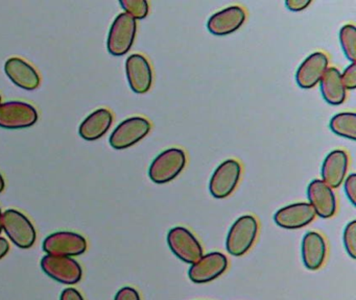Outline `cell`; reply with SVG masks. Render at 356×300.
Returning a JSON list of instances; mask_svg holds the SVG:
<instances>
[{
	"instance_id": "6da1fadb",
	"label": "cell",
	"mask_w": 356,
	"mask_h": 300,
	"mask_svg": "<svg viewBox=\"0 0 356 300\" xmlns=\"http://www.w3.org/2000/svg\"><path fill=\"white\" fill-rule=\"evenodd\" d=\"M186 162V153L182 148H168L154 158L149 165V177L157 185L170 183L184 170Z\"/></svg>"
},
{
	"instance_id": "7a4b0ae2",
	"label": "cell",
	"mask_w": 356,
	"mask_h": 300,
	"mask_svg": "<svg viewBox=\"0 0 356 300\" xmlns=\"http://www.w3.org/2000/svg\"><path fill=\"white\" fill-rule=\"evenodd\" d=\"M259 225L252 215L239 217L229 229L226 249L231 256H243L251 249L257 238Z\"/></svg>"
},
{
	"instance_id": "3957f363",
	"label": "cell",
	"mask_w": 356,
	"mask_h": 300,
	"mask_svg": "<svg viewBox=\"0 0 356 300\" xmlns=\"http://www.w3.org/2000/svg\"><path fill=\"white\" fill-rule=\"evenodd\" d=\"M136 33L137 21L126 12L118 15L110 27L107 39L108 51L114 56L128 53L134 44Z\"/></svg>"
},
{
	"instance_id": "277c9868",
	"label": "cell",
	"mask_w": 356,
	"mask_h": 300,
	"mask_svg": "<svg viewBox=\"0 0 356 300\" xmlns=\"http://www.w3.org/2000/svg\"><path fill=\"white\" fill-rule=\"evenodd\" d=\"M3 231L11 242L22 249L32 247L36 242V229L30 219L13 208L3 212Z\"/></svg>"
},
{
	"instance_id": "5b68a950",
	"label": "cell",
	"mask_w": 356,
	"mask_h": 300,
	"mask_svg": "<svg viewBox=\"0 0 356 300\" xmlns=\"http://www.w3.org/2000/svg\"><path fill=\"white\" fill-rule=\"evenodd\" d=\"M151 129V122L145 117H131L114 129L109 138L110 145L116 150L127 149L145 139Z\"/></svg>"
},
{
	"instance_id": "8992f818",
	"label": "cell",
	"mask_w": 356,
	"mask_h": 300,
	"mask_svg": "<svg viewBox=\"0 0 356 300\" xmlns=\"http://www.w3.org/2000/svg\"><path fill=\"white\" fill-rule=\"evenodd\" d=\"M241 162L234 158L224 160L216 167L209 181V192L216 199L229 197L241 181Z\"/></svg>"
},
{
	"instance_id": "52a82bcc",
	"label": "cell",
	"mask_w": 356,
	"mask_h": 300,
	"mask_svg": "<svg viewBox=\"0 0 356 300\" xmlns=\"http://www.w3.org/2000/svg\"><path fill=\"white\" fill-rule=\"evenodd\" d=\"M166 240L172 253L186 264H195L203 256V247L199 240L185 227H172Z\"/></svg>"
},
{
	"instance_id": "ba28073f",
	"label": "cell",
	"mask_w": 356,
	"mask_h": 300,
	"mask_svg": "<svg viewBox=\"0 0 356 300\" xmlns=\"http://www.w3.org/2000/svg\"><path fill=\"white\" fill-rule=\"evenodd\" d=\"M43 272L63 285H76L82 279L80 264L70 256L47 254L40 262Z\"/></svg>"
},
{
	"instance_id": "9c48e42d",
	"label": "cell",
	"mask_w": 356,
	"mask_h": 300,
	"mask_svg": "<svg viewBox=\"0 0 356 300\" xmlns=\"http://www.w3.org/2000/svg\"><path fill=\"white\" fill-rule=\"evenodd\" d=\"M38 121V112L32 104L24 101L0 103V127L22 129L33 126Z\"/></svg>"
},
{
	"instance_id": "30bf717a",
	"label": "cell",
	"mask_w": 356,
	"mask_h": 300,
	"mask_svg": "<svg viewBox=\"0 0 356 300\" xmlns=\"http://www.w3.org/2000/svg\"><path fill=\"white\" fill-rule=\"evenodd\" d=\"M43 250L51 256H78L87 249V241L80 233L57 231L45 238Z\"/></svg>"
},
{
	"instance_id": "8fae6325",
	"label": "cell",
	"mask_w": 356,
	"mask_h": 300,
	"mask_svg": "<svg viewBox=\"0 0 356 300\" xmlns=\"http://www.w3.org/2000/svg\"><path fill=\"white\" fill-rule=\"evenodd\" d=\"M228 265V258L222 252L214 251L203 254L189 268V279L195 283H210L224 274Z\"/></svg>"
},
{
	"instance_id": "7c38bea8",
	"label": "cell",
	"mask_w": 356,
	"mask_h": 300,
	"mask_svg": "<svg viewBox=\"0 0 356 300\" xmlns=\"http://www.w3.org/2000/svg\"><path fill=\"white\" fill-rule=\"evenodd\" d=\"M126 74L131 90L136 94H145L153 83V69L143 54H131L126 60Z\"/></svg>"
},
{
	"instance_id": "4fadbf2b",
	"label": "cell",
	"mask_w": 356,
	"mask_h": 300,
	"mask_svg": "<svg viewBox=\"0 0 356 300\" xmlns=\"http://www.w3.org/2000/svg\"><path fill=\"white\" fill-rule=\"evenodd\" d=\"M308 203L312 206L316 216L329 219L334 216L337 210V200L333 189L322 179H314L307 187Z\"/></svg>"
},
{
	"instance_id": "5bb4252c",
	"label": "cell",
	"mask_w": 356,
	"mask_h": 300,
	"mask_svg": "<svg viewBox=\"0 0 356 300\" xmlns=\"http://www.w3.org/2000/svg\"><path fill=\"white\" fill-rule=\"evenodd\" d=\"M328 67L329 60L326 53L322 51L314 52L298 67L296 83L302 89H312L320 83Z\"/></svg>"
},
{
	"instance_id": "9a60e30c",
	"label": "cell",
	"mask_w": 356,
	"mask_h": 300,
	"mask_svg": "<svg viewBox=\"0 0 356 300\" xmlns=\"http://www.w3.org/2000/svg\"><path fill=\"white\" fill-rule=\"evenodd\" d=\"M316 217V212L308 202H298L279 208L275 212L274 221L281 228L298 229L307 226Z\"/></svg>"
},
{
	"instance_id": "2e32d148",
	"label": "cell",
	"mask_w": 356,
	"mask_h": 300,
	"mask_svg": "<svg viewBox=\"0 0 356 300\" xmlns=\"http://www.w3.org/2000/svg\"><path fill=\"white\" fill-rule=\"evenodd\" d=\"M247 19V12L239 6H231L208 19L207 28L214 35H228L238 31Z\"/></svg>"
},
{
	"instance_id": "e0dca14e",
	"label": "cell",
	"mask_w": 356,
	"mask_h": 300,
	"mask_svg": "<svg viewBox=\"0 0 356 300\" xmlns=\"http://www.w3.org/2000/svg\"><path fill=\"white\" fill-rule=\"evenodd\" d=\"M349 168V156L343 149H334L327 154L321 168L322 181L331 189H337L345 181Z\"/></svg>"
},
{
	"instance_id": "ac0fdd59",
	"label": "cell",
	"mask_w": 356,
	"mask_h": 300,
	"mask_svg": "<svg viewBox=\"0 0 356 300\" xmlns=\"http://www.w3.org/2000/svg\"><path fill=\"white\" fill-rule=\"evenodd\" d=\"M301 256L306 269L318 270L324 265L327 256V243L324 237L316 231L306 233L302 239Z\"/></svg>"
},
{
	"instance_id": "d6986e66",
	"label": "cell",
	"mask_w": 356,
	"mask_h": 300,
	"mask_svg": "<svg viewBox=\"0 0 356 300\" xmlns=\"http://www.w3.org/2000/svg\"><path fill=\"white\" fill-rule=\"evenodd\" d=\"M5 72L13 83L26 91H34L40 85L36 69L22 58H9L5 64Z\"/></svg>"
},
{
	"instance_id": "ffe728a7",
	"label": "cell",
	"mask_w": 356,
	"mask_h": 300,
	"mask_svg": "<svg viewBox=\"0 0 356 300\" xmlns=\"http://www.w3.org/2000/svg\"><path fill=\"white\" fill-rule=\"evenodd\" d=\"M113 122V115L107 108H99L91 112L81 123L79 133L86 141H95L101 139L109 131Z\"/></svg>"
},
{
	"instance_id": "44dd1931",
	"label": "cell",
	"mask_w": 356,
	"mask_h": 300,
	"mask_svg": "<svg viewBox=\"0 0 356 300\" xmlns=\"http://www.w3.org/2000/svg\"><path fill=\"white\" fill-rule=\"evenodd\" d=\"M321 94L327 103L339 106L347 98V90L341 83V72L335 67H328L320 81Z\"/></svg>"
},
{
	"instance_id": "7402d4cb",
	"label": "cell",
	"mask_w": 356,
	"mask_h": 300,
	"mask_svg": "<svg viewBox=\"0 0 356 300\" xmlns=\"http://www.w3.org/2000/svg\"><path fill=\"white\" fill-rule=\"evenodd\" d=\"M329 128L333 133L345 139L356 140V114L353 112H339L331 118Z\"/></svg>"
},
{
	"instance_id": "603a6c76",
	"label": "cell",
	"mask_w": 356,
	"mask_h": 300,
	"mask_svg": "<svg viewBox=\"0 0 356 300\" xmlns=\"http://www.w3.org/2000/svg\"><path fill=\"white\" fill-rule=\"evenodd\" d=\"M339 43L347 60L356 62V28L353 24H346L339 29Z\"/></svg>"
},
{
	"instance_id": "cb8c5ba5",
	"label": "cell",
	"mask_w": 356,
	"mask_h": 300,
	"mask_svg": "<svg viewBox=\"0 0 356 300\" xmlns=\"http://www.w3.org/2000/svg\"><path fill=\"white\" fill-rule=\"evenodd\" d=\"M120 4L124 12L136 21L143 20L149 15V4L145 0H120Z\"/></svg>"
},
{
	"instance_id": "d4e9b609",
	"label": "cell",
	"mask_w": 356,
	"mask_h": 300,
	"mask_svg": "<svg viewBox=\"0 0 356 300\" xmlns=\"http://www.w3.org/2000/svg\"><path fill=\"white\" fill-rule=\"evenodd\" d=\"M343 243L346 252L352 260H356V221L353 220L346 225L343 233Z\"/></svg>"
},
{
	"instance_id": "484cf974",
	"label": "cell",
	"mask_w": 356,
	"mask_h": 300,
	"mask_svg": "<svg viewBox=\"0 0 356 300\" xmlns=\"http://www.w3.org/2000/svg\"><path fill=\"white\" fill-rule=\"evenodd\" d=\"M341 83L348 91L356 89V64L351 62L346 67L343 73H341Z\"/></svg>"
},
{
	"instance_id": "4316f807",
	"label": "cell",
	"mask_w": 356,
	"mask_h": 300,
	"mask_svg": "<svg viewBox=\"0 0 356 300\" xmlns=\"http://www.w3.org/2000/svg\"><path fill=\"white\" fill-rule=\"evenodd\" d=\"M343 190L352 206H356V174L351 173L343 181Z\"/></svg>"
},
{
	"instance_id": "83f0119b",
	"label": "cell",
	"mask_w": 356,
	"mask_h": 300,
	"mask_svg": "<svg viewBox=\"0 0 356 300\" xmlns=\"http://www.w3.org/2000/svg\"><path fill=\"white\" fill-rule=\"evenodd\" d=\"M114 300H141V298L134 288L124 287L116 293Z\"/></svg>"
},
{
	"instance_id": "f1b7e54d",
	"label": "cell",
	"mask_w": 356,
	"mask_h": 300,
	"mask_svg": "<svg viewBox=\"0 0 356 300\" xmlns=\"http://www.w3.org/2000/svg\"><path fill=\"white\" fill-rule=\"evenodd\" d=\"M310 4H312L310 0H286L285 1V6L291 12H301L306 10Z\"/></svg>"
},
{
	"instance_id": "f546056e",
	"label": "cell",
	"mask_w": 356,
	"mask_h": 300,
	"mask_svg": "<svg viewBox=\"0 0 356 300\" xmlns=\"http://www.w3.org/2000/svg\"><path fill=\"white\" fill-rule=\"evenodd\" d=\"M60 300H84L82 294L74 288H67L62 292Z\"/></svg>"
},
{
	"instance_id": "4dcf8cb0",
	"label": "cell",
	"mask_w": 356,
	"mask_h": 300,
	"mask_svg": "<svg viewBox=\"0 0 356 300\" xmlns=\"http://www.w3.org/2000/svg\"><path fill=\"white\" fill-rule=\"evenodd\" d=\"M10 250V244L5 238L0 237V260L7 256Z\"/></svg>"
},
{
	"instance_id": "1f68e13d",
	"label": "cell",
	"mask_w": 356,
	"mask_h": 300,
	"mask_svg": "<svg viewBox=\"0 0 356 300\" xmlns=\"http://www.w3.org/2000/svg\"><path fill=\"white\" fill-rule=\"evenodd\" d=\"M5 179H3V175L0 174V193L5 190Z\"/></svg>"
},
{
	"instance_id": "d6a6232c",
	"label": "cell",
	"mask_w": 356,
	"mask_h": 300,
	"mask_svg": "<svg viewBox=\"0 0 356 300\" xmlns=\"http://www.w3.org/2000/svg\"><path fill=\"white\" fill-rule=\"evenodd\" d=\"M3 231V212H1V208H0V233Z\"/></svg>"
},
{
	"instance_id": "836d02e7",
	"label": "cell",
	"mask_w": 356,
	"mask_h": 300,
	"mask_svg": "<svg viewBox=\"0 0 356 300\" xmlns=\"http://www.w3.org/2000/svg\"><path fill=\"white\" fill-rule=\"evenodd\" d=\"M0 103H1V96H0Z\"/></svg>"
}]
</instances>
